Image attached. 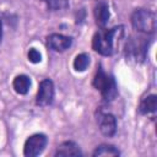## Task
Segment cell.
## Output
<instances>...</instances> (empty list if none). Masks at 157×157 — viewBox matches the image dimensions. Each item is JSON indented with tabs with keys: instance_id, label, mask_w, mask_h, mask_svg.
<instances>
[{
	"instance_id": "obj_13",
	"label": "cell",
	"mask_w": 157,
	"mask_h": 157,
	"mask_svg": "<svg viewBox=\"0 0 157 157\" xmlns=\"http://www.w3.org/2000/svg\"><path fill=\"white\" fill-rule=\"evenodd\" d=\"M92 155L94 157H98V156H119L120 152L115 146L108 145V144H103V145L97 146Z\"/></svg>"
},
{
	"instance_id": "obj_11",
	"label": "cell",
	"mask_w": 157,
	"mask_h": 157,
	"mask_svg": "<svg viewBox=\"0 0 157 157\" xmlns=\"http://www.w3.org/2000/svg\"><path fill=\"white\" fill-rule=\"evenodd\" d=\"M156 108H157V96L148 94L141 99L140 105H139V112H140V114L146 115V114L155 113Z\"/></svg>"
},
{
	"instance_id": "obj_7",
	"label": "cell",
	"mask_w": 157,
	"mask_h": 157,
	"mask_svg": "<svg viewBox=\"0 0 157 157\" xmlns=\"http://www.w3.org/2000/svg\"><path fill=\"white\" fill-rule=\"evenodd\" d=\"M97 124L99 126L101 132L107 136L112 137L117 132V119L113 114L110 113H104V112H98L97 114Z\"/></svg>"
},
{
	"instance_id": "obj_5",
	"label": "cell",
	"mask_w": 157,
	"mask_h": 157,
	"mask_svg": "<svg viewBox=\"0 0 157 157\" xmlns=\"http://www.w3.org/2000/svg\"><path fill=\"white\" fill-rule=\"evenodd\" d=\"M47 142H48V139L44 134L31 135L23 145V155L26 157H36L40 155L44 151Z\"/></svg>"
},
{
	"instance_id": "obj_2",
	"label": "cell",
	"mask_w": 157,
	"mask_h": 157,
	"mask_svg": "<svg viewBox=\"0 0 157 157\" xmlns=\"http://www.w3.org/2000/svg\"><path fill=\"white\" fill-rule=\"evenodd\" d=\"M92 85L96 90H98L101 92L103 99L107 102L113 101L118 96V87H117L115 80L113 78V76L105 74L102 67H99L97 70V72L93 77Z\"/></svg>"
},
{
	"instance_id": "obj_17",
	"label": "cell",
	"mask_w": 157,
	"mask_h": 157,
	"mask_svg": "<svg viewBox=\"0 0 157 157\" xmlns=\"http://www.w3.org/2000/svg\"><path fill=\"white\" fill-rule=\"evenodd\" d=\"M1 38H2V27H1V21H0V42H1Z\"/></svg>"
},
{
	"instance_id": "obj_14",
	"label": "cell",
	"mask_w": 157,
	"mask_h": 157,
	"mask_svg": "<svg viewBox=\"0 0 157 157\" xmlns=\"http://www.w3.org/2000/svg\"><path fill=\"white\" fill-rule=\"evenodd\" d=\"M91 60H90V55L86 54V53H81V54H77L74 59V63H72V66L76 71H85L88 65H90Z\"/></svg>"
},
{
	"instance_id": "obj_1",
	"label": "cell",
	"mask_w": 157,
	"mask_h": 157,
	"mask_svg": "<svg viewBox=\"0 0 157 157\" xmlns=\"http://www.w3.org/2000/svg\"><path fill=\"white\" fill-rule=\"evenodd\" d=\"M124 36V26H117L110 29L101 28L92 38V48L101 55L109 56L114 53L117 44Z\"/></svg>"
},
{
	"instance_id": "obj_12",
	"label": "cell",
	"mask_w": 157,
	"mask_h": 157,
	"mask_svg": "<svg viewBox=\"0 0 157 157\" xmlns=\"http://www.w3.org/2000/svg\"><path fill=\"white\" fill-rule=\"evenodd\" d=\"M12 87L18 94H27L31 87V78L27 75H18L13 78Z\"/></svg>"
},
{
	"instance_id": "obj_3",
	"label": "cell",
	"mask_w": 157,
	"mask_h": 157,
	"mask_svg": "<svg viewBox=\"0 0 157 157\" xmlns=\"http://www.w3.org/2000/svg\"><path fill=\"white\" fill-rule=\"evenodd\" d=\"M132 27L144 34H151L156 29V16L148 9H135L130 17Z\"/></svg>"
},
{
	"instance_id": "obj_9",
	"label": "cell",
	"mask_w": 157,
	"mask_h": 157,
	"mask_svg": "<svg viewBox=\"0 0 157 157\" xmlns=\"http://www.w3.org/2000/svg\"><path fill=\"white\" fill-rule=\"evenodd\" d=\"M54 156L56 157H78L82 156V152L77 144L74 141H65L58 146Z\"/></svg>"
},
{
	"instance_id": "obj_15",
	"label": "cell",
	"mask_w": 157,
	"mask_h": 157,
	"mask_svg": "<svg viewBox=\"0 0 157 157\" xmlns=\"http://www.w3.org/2000/svg\"><path fill=\"white\" fill-rule=\"evenodd\" d=\"M48 9L50 11H59V10H65L69 7V1L67 0H43Z\"/></svg>"
},
{
	"instance_id": "obj_8",
	"label": "cell",
	"mask_w": 157,
	"mask_h": 157,
	"mask_svg": "<svg viewBox=\"0 0 157 157\" xmlns=\"http://www.w3.org/2000/svg\"><path fill=\"white\" fill-rule=\"evenodd\" d=\"M71 44H72V39L64 34L53 33L47 38L48 48L54 52H65L71 47Z\"/></svg>"
},
{
	"instance_id": "obj_4",
	"label": "cell",
	"mask_w": 157,
	"mask_h": 157,
	"mask_svg": "<svg viewBox=\"0 0 157 157\" xmlns=\"http://www.w3.org/2000/svg\"><path fill=\"white\" fill-rule=\"evenodd\" d=\"M146 38H134L131 37L125 47V53L128 59H132L135 61H144L146 56V49H147V42L145 40Z\"/></svg>"
},
{
	"instance_id": "obj_16",
	"label": "cell",
	"mask_w": 157,
	"mask_h": 157,
	"mask_svg": "<svg viewBox=\"0 0 157 157\" xmlns=\"http://www.w3.org/2000/svg\"><path fill=\"white\" fill-rule=\"evenodd\" d=\"M27 56H28V60H29L31 63H33V64H38V63H40V60H42V55H40V53H39L36 48H31V49L28 50Z\"/></svg>"
},
{
	"instance_id": "obj_6",
	"label": "cell",
	"mask_w": 157,
	"mask_h": 157,
	"mask_svg": "<svg viewBox=\"0 0 157 157\" xmlns=\"http://www.w3.org/2000/svg\"><path fill=\"white\" fill-rule=\"evenodd\" d=\"M54 99V83L49 78H44L39 83V88L36 97V103L39 107H47L52 104Z\"/></svg>"
},
{
	"instance_id": "obj_10",
	"label": "cell",
	"mask_w": 157,
	"mask_h": 157,
	"mask_svg": "<svg viewBox=\"0 0 157 157\" xmlns=\"http://www.w3.org/2000/svg\"><path fill=\"white\" fill-rule=\"evenodd\" d=\"M109 7L107 5V2L104 1H99L96 6H94V18H96V23L101 27L104 28V26L108 23L109 20Z\"/></svg>"
}]
</instances>
